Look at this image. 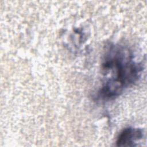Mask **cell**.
<instances>
[{"label": "cell", "instance_id": "2", "mask_svg": "<svg viewBox=\"0 0 147 147\" xmlns=\"http://www.w3.org/2000/svg\"><path fill=\"white\" fill-rule=\"evenodd\" d=\"M143 137V131L141 129L127 127L124 129L118 135L116 141L118 146H135L136 142Z\"/></svg>", "mask_w": 147, "mask_h": 147}, {"label": "cell", "instance_id": "1", "mask_svg": "<svg viewBox=\"0 0 147 147\" xmlns=\"http://www.w3.org/2000/svg\"><path fill=\"white\" fill-rule=\"evenodd\" d=\"M104 75L109 76L98 92L99 98L109 100L119 95L123 90L136 83L142 71L140 63L133 60L128 48L111 45L105 52L102 64Z\"/></svg>", "mask_w": 147, "mask_h": 147}]
</instances>
